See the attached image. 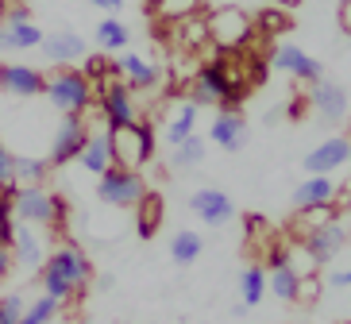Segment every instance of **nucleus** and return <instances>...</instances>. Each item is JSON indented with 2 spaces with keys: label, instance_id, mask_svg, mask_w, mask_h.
<instances>
[{
  "label": "nucleus",
  "instance_id": "obj_40",
  "mask_svg": "<svg viewBox=\"0 0 351 324\" xmlns=\"http://www.w3.org/2000/svg\"><path fill=\"white\" fill-rule=\"evenodd\" d=\"M317 297H320V278H317V274H301L298 301L301 305H317Z\"/></svg>",
  "mask_w": 351,
  "mask_h": 324
},
{
  "label": "nucleus",
  "instance_id": "obj_8",
  "mask_svg": "<svg viewBox=\"0 0 351 324\" xmlns=\"http://www.w3.org/2000/svg\"><path fill=\"white\" fill-rule=\"evenodd\" d=\"M232 82H243V77L228 70V62H224V58H217V62L201 66V70L193 73V82H189V101H193L197 108H205V105L220 108V101L228 97Z\"/></svg>",
  "mask_w": 351,
  "mask_h": 324
},
{
  "label": "nucleus",
  "instance_id": "obj_13",
  "mask_svg": "<svg viewBox=\"0 0 351 324\" xmlns=\"http://www.w3.org/2000/svg\"><path fill=\"white\" fill-rule=\"evenodd\" d=\"M348 247V228H343L340 220H328V224H320V228L305 232V243H301V251L309 255L313 266H324L332 262L336 255Z\"/></svg>",
  "mask_w": 351,
  "mask_h": 324
},
{
  "label": "nucleus",
  "instance_id": "obj_23",
  "mask_svg": "<svg viewBox=\"0 0 351 324\" xmlns=\"http://www.w3.org/2000/svg\"><path fill=\"white\" fill-rule=\"evenodd\" d=\"M77 162H82L89 174H97V178H101L104 170L116 166V162H112V143H108V127H104V132H89V139H85Z\"/></svg>",
  "mask_w": 351,
  "mask_h": 324
},
{
  "label": "nucleus",
  "instance_id": "obj_2",
  "mask_svg": "<svg viewBox=\"0 0 351 324\" xmlns=\"http://www.w3.org/2000/svg\"><path fill=\"white\" fill-rule=\"evenodd\" d=\"M208 20V42L220 47V51H251V42L258 39L255 32V16L236 4H224V8H213L205 16Z\"/></svg>",
  "mask_w": 351,
  "mask_h": 324
},
{
  "label": "nucleus",
  "instance_id": "obj_47",
  "mask_svg": "<svg viewBox=\"0 0 351 324\" xmlns=\"http://www.w3.org/2000/svg\"><path fill=\"white\" fill-rule=\"evenodd\" d=\"M12 51V39H8V27L0 23V54H8Z\"/></svg>",
  "mask_w": 351,
  "mask_h": 324
},
{
  "label": "nucleus",
  "instance_id": "obj_36",
  "mask_svg": "<svg viewBox=\"0 0 351 324\" xmlns=\"http://www.w3.org/2000/svg\"><path fill=\"white\" fill-rule=\"evenodd\" d=\"M16 240V209H12V193L0 189V247H12Z\"/></svg>",
  "mask_w": 351,
  "mask_h": 324
},
{
  "label": "nucleus",
  "instance_id": "obj_28",
  "mask_svg": "<svg viewBox=\"0 0 351 324\" xmlns=\"http://www.w3.org/2000/svg\"><path fill=\"white\" fill-rule=\"evenodd\" d=\"M298 286H301V274L298 266L289 262V266H274L267 274V290L278 297V301H298Z\"/></svg>",
  "mask_w": 351,
  "mask_h": 324
},
{
  "label": "nucleus",
  "instance_id": "obj_19",
  "mask_svg": "<svg viewBox=\"0 0 351 324\" xmlns=\"http://www.w3.org/2000/svg\"><path fill=\"white\" fill-rule=\"evenodd\" d=\"M208 139L220 151H243V143H247V120L239 112H217V120L208 124Z\"/></svg>",
  "mask_w": 351,
  "mask_h": 324
},
{
  "label": "nucleus",
  "instance_id": "obj_29",
  "mask_svg": "<svg viewBox=\"0 0 351 324\" xmlns=\"http://www.w3.org/2000/svg\"><path fill=\"white\" fill-rule=\"evenodd\" d=\"M205 151H208L205 139L189 136L186 143L170 147V166H174V170H193V166H201V162H205Z\"/></svg>",
  "mask_w": 351,
  "mask_h": 324
},
{
  "label": "nucleus",
  "instance_id": "obj_48",
  "mask_svg": "<svg viewBox=\"0 0 351 324\" xmlns=\"http://www.w3.org/2000/svg\"><path fill=\"white\" fill-rule=\"evenodd\" d=\"M274 8H282V12H293V8H301V0H270Z\"/></svg>",
  "mask_w": 351,
  "mask_h": 324
},
{
  "label": "nucleus",
  "instance_id": "obj_43",
  "mask_svg": "<svg viewBox=\"0 0 351 324\" xmlns=\"http://www.w3.org/2000/svg\"><path fill=\"white\" fill-rule=\"evenodd\" d=\"M12 271H16V259H12V247H0V282H8Z\"/></svg>",
  "mask_w": 351,
  "mask_h": 324
},
{
  "label": "nucleus",
  "instance_id": "obj_16",
  "mask_svg": "<svg viewBox=\"0 0 351 324\" xmlns=\"http://www.w3.org/2000/svg\"><path fill=\"white\" fill-rule=\"evenodd\" d=\"M43 85H47V73L35 70V66H23V62H4V77H0V89L12 97H39Z\"/></svg>",
  "mask_w": 351,
  "mask_h": 324
},
{
  "label": "nucleus",
  "instance_id": "obj_45",
  "mask_svg": "<svg viewBox=\"0 0 351 324\" xmlns=\"http://www.w3.org/2000/svg\"><path fill=\"white\" fill-rule=\"evenodd\" d=\"M332 286H336V290L351 286V266H343V271H336V274H332Z\"/></svg>",
  "mask_w": 351,
  "mask_h": 324
},
{
  "label": "nucleus",
  "instance_id": "obj_35",
  "mask_svg": "<svg viewBox=\"0 0 351 324\" xmlns=\"http://www.w3.org/2000/svg\"><path fill=\"white\" fill-rule=\"evenodd\" d=\"M255 32L258 35H282V32H289V12H282V8H263L255 16Z\"/></svg>",
  "mask_w": 351,
  "mask_h": 324
},
{
  "label": "nucleus",
  "instance_id": "obj_31",
  "mask_svg": "<svg viewBox=\"0 0 351 324\" xmlns=\"http://www.w3.org/2000/svg\"><path fill=\"white\" fill-rule=\"evenodd\" d=\"M267 297V271L263 266H247V271L239 274V305L251 309Z\"/></svg>",
  "mask_w": 351,
  "mask_h": 324
},
{
  "label": "nucleus",
  "instance_id": "obj_44",
  "mask_svg": "<svg viewBox=\"0 0 351 324\" xmlns=\"http://www.w3.org/2000/svg\"><path fill=\"white\" fill-rule=\"evenodd\" d=\"M85 4H93V8L108 12V16H116V12L124 8V0H85Z\"/></svg>",
  "mask_w": 351,
  "mask_h": 324
},
{
  "label": "nucleus",
  "instance_id": "obj_34",
  "mask_svg": "<svg viewBox=\"0 0 351 324\" xmlns=\"http://www.w3.org/2000/svg\"><path fill=\"white\" fill-rule=\"evenodd\" d=\"M58 309H62V305L54 301V297H47V293H43V297L27 301V309H23V321H20V324H51L54 316H58Z\"/></svg>",
  "mask_w": 351,
  "mask_h": 324
},
{
  "label": "nucleus",
  "instance_id": "obj_7",
  "mask_svg": "<svg viewBox=\"0 0 351 324\" xmlns=\"http://www.w3.org/2000/svg\"><path fill=\"white\" fill-rule=\"evenodd\" d=\"M97 197L112 209H135L139 201L147 197V182L139 170H124V166H112L104 170L101 182H97Z\"/></svg>",
  "mask_w": 351,
  "mask_h": 324
},
{
  "label": "nucleus",
  "instance_id": "obj_1",
  "mask_svg": "<svg viewBox=\"0 0 351 324\" xmlns=\"http://www.w3.org/2000/svg\"><path fill=\"white\" fill-rule=\"evenodd\" d=\"M12 209H16V224H27V228H62L66 224V201L47 186H16Z\"/></svg>",
  "mask_w": 351,
  "mask_h": 324
},
{
  "label": "nucleus",
  "instance_id": "obj_37",
  "mask_svg": "<svg viewBox=\"0 0 351 324\" xmlns=\"http://www.w3.org/2000/svg\"><path fill=\"white\" fill-rule=\"evenodd\" d=\"M23 309H27V301H23L20 293H4L0 297V324H20Z\"/></svg>",
  "mask_w": 351,
  "mask_h": 324
},
{
  "label": "nucleus",
  "instance_id": "obj_12",
  "mask_svg": "<svg viewBox=\"0 0 351 324\" xmlns=\"http://www.w3.org/2000/svg\"><path fill=\"white\" fill-rule=\"evenodd\" d=\"M189 212L201 224H208V228H224V224L236 220V201L228 197L220 186H201L189 193Z\"/></svg>",
  "mask_w": 351,
  "mask_h": 324
},
{
  "label": "nucleus",
  "instance_id": "obj_32",
  "mask_svg": "<svg viewBox=\"0 0 351 324\" xmlns=\"http://www.w3.org/2000/svg\"><path fill=\"white\" fill-rule=\"evenodd\" d=\"M51 174V162L39 155H16V186H43Z\"/></svg>",
  "mask_w": 351,
  "mask_h": 324
},
{
  "label": "nucleus",
  "instance_id": "obj_26",
  "mask_svg": "<svg viewBox=\"0 0 351 324\" xmlns=\"http://www.w3.org/2000/svg\"><path fill=\"white\" fill-rule=\"evenodd\" d=\"M97 47H101L104 54H124L128 42H132V32H128V23H120L116 16H104L101 23H97Z\"/></svg>",
  "mask_w": 351,
  "mask_h": 324
},
{
  "label": "nucleus",
  "instance_id": "obj_30",
  "mask_svg": "<svg viewBox=\"0 0 351 324\" xmlns=\"http://www.w3.org/2000/svg\"><path fill=\"white\" fill-rule=\"evenodd\" d=\"M174 39L186 47V51H201L208 47V20L205 16H189V20L174 23Z\"/></svg>",
  "mask_w": 351,
  "mask_h": 324
},
{
  "label": "nucleus",
  "instance_id": "obj_33",
  "mask_svg": "<svg viewBox=\"0 0 351 324\" xmlns=\"http://www.w3.org/2000/svg\"><path fill=\"white\" fill-rule=\"evenodd\" d=\"M267 73H270V62L263 58V54L243 51V58H239V77H243L247 89H258V85L267 82Z\"/></svg>",
  "mask_w": 351,
  "mask_h": 324
},
{
  "label": "nucleus",
  "instance_id": "obj_18",
  "mask_svg": "<svg viewBox=\"0 0 351 324\" xmlns=\"http://www.w3.org/2000/svg\"><path fill=\"white\" fill-rule=\"evenodd\" d=\"M39 51L51 58L54 70H62V66H73L77 58H85V39L77 32H51V35H43Z\"/></svg>",
  "mask_w": 351,
  "mask_h": 324
},
{
  "label": "nucleus",
  "instance_id": "obj_11",
  "mask_svg": "<svg viewBox=\"0 0 351 324\" xmlns=\"http://www.w3.org/2000/svg\"><path fill=\"white\" fill-rule=\"evenodd\" d=\"M89 120L85 116H62L58 120V127H54V139H51V155H47V162L51 166H66V162H73V158L82 155L85 139H89Z\"/></svg>",
  "mask_w": 351,
  "mask_h": 324
},
{
  "label": "nucleus",
  "instance_id": "obj_46",
  "mask_svg": "<svg viewBox=\"0 0 351 324\" xmlns=\"http://www.w3.org/2000/svg\"><path fill=\"white\" fill-rule=\"evenodd\" d=\"M340 27L351 35V0H343V4H340Z\"/></svg>",
  "mask_w": 351,
  "mask_h": 324
},
{
  "label": "nucleus",
  "instance_id": "obj_25",
  "mask_svg": "<svg viewBox=\"0 0 351 324\" xmlns=\"http://www.w3.org/2000/svg\"><path fill=\"white\" fill-rule=\"evenodd\" d=\"M147 8L162 23H182L189 16H201L205 12V0H147Z\"/></svg>",
  "mask_w": 351,
  "mask_h": 324
},
{
  "label": "nucleus",
  "instance_id": "obj_49",
  "mask_svg": "<svg viewBox=\"0 0 351 324\" xmlns=\"http://www.w3.org/2000/svg\"><path fill=\"white\" fill-rule=\"evenodd\" d=\"M0 77H4V62H0Z\"/></svg>",
  "mask_w": 351,
  "mask_h": 324
},
{
  "label": "nucleus",
  "instance_id": "obj_17",
  "mask_svg": "<svg viewBox=\"0 0 351 324\" xmlns=\"http://www.w3.org/2000/svg\"><path fill=\"white\" fill-rule=\"evenodd\" d=\"M309 108L320 116V120H328V124H336V120H343L348 116V93H343L340 85H332V82H317L309 85Z\"/></svg>",
  "mask_w": 351,
  "mask_h": 324
},
{
  "label": "nucleus",
  "instance_id": "obj_15",
  "mask_svg": "<svg viewBox=\"0 0 351 324\" xmlns=\"http://www.w3.org/2000/svg\"><path fill=\"white\" fill-rule=\"evenodd\" d=\"M340 201V182L336 178H324V174H305L293 189V205L298 212L305 209H320V205H336Z\"/></svg>",
  "mask_w": 351,
  "mask_h": 324
},
{
  "label": "nucleus",
  "instance_id": "obj_5",
  "mask_svg": "<svg viewBox=\"0 0 351 324\" xmlns=\"http://www.w3.org/2000/svg\"><path fill=\"white\" fill-rule=\"evenodd\" d=\"M97 105H101V120L108 132L116 127H132L139 124V105H135V93L128 89L120 77H108V82L97 85Z\"/></svg>",
  "mask_w": 351,
  "mask_h": 324
},
{
  "label": "nucleus",
  "instance_id": "obj_41",
  "mask_svg": "<svg viewBox=\"0 0 351 324\" xmlns=\"http://www.w3.org/2000/svg\"><path fill=\"white\" fill-rule=\"evenodd\" d=\"M267 262H270V271H274V266H289V262H293V251H289L286 243H270Z\"/></svg>",
  "mask_w": 351,
  "mask_h": 324
},
{
  "label": "nucleus",
  "instance_id": "obj_38",
  "mask_svg": "<svg viewBox=\"0 0 351 324\" xmlns=\"http://www.w3.org/2000/svg\"><path fill=\"white\" fill-rule=\"evenodd\" d=\"M328 220H336V205H320V209H305L298 216V224H301V232H313V228H320V224H328Z\"/></svg>",
  "mask_w": 351,
  "mask_h": 324
},
{
  "label": "nucleus",
  "instance_id": "obj_27",
  "mask_svg": "<svg viewBox=\"0 0 351 324\" xmlns=\"http://www.w3.org/2000/svg\"><path fill=\"white\" fill-rule=\"evenodd\" d=\"M201 251H205V236L193 232V228L178 232L174 243H170V259H174L178 266H193V262L201 259Z\"/></svg>",
  "mask_w": 351,
  "mask_h": 324
},
{
  "label": "nucleus",
  "instance_id": "obj_24",
  "mask_svg": "<svg viewBox=\"0 0 351 324\" xmlns=\"http://www.w3.org/2000/svg\"><path fill=\"white\" fill-rule=\"evenodd\" d=\"M162 216H166L162 197L147 189V197L135 205V236H139V240H151V236H158V228H162Z\"/></svg>",
  "mask_w": 351,
  "mask_h": 324
},
{
  "label": "nucleus",
  "instance_id": "obj_3",
  "mask_svg": "<svg viewBox=\"0 0 351 324\" xmlns=\"http://www.w3.org/2000/svg\"><path fill=\"white\" fill-rule=\"evenodd\" d=\"M43 97H47L62 116H85L89 105H93V82H89L77 66H62V70H54L51 77H47Z\"/></svg>",
  "mask_w": 351,
  "mask_h": 324
},
{
  "label": "nucleus",
  "instance_id": "obj_6",
  "mask_svg": "<svg viewBox=\"0 0 351 324\" xmlns=\"http://www.w3.org/2000/svg\"><path fill=\"white\" fill-rule=\"evenodd\" d=\"M43 274H54V278H62L77 297L85 293V286L93 282V262L89 255L77 247V243H62V247H54L43 262Z\"/></svg>",
  "mask_w": 351,
  "mask_h": 324
},
{
  "label": "nucleus",
  "instance_id": "obj_20",
  "mask_svg": "<svg viewBox=\"0 0 351 324\" xmlns=\"http://www.w3.org/2000/svg\"><path fill=\"white\" fill-rule=\"evenodd\" d=\"M47 243H43V236L35 228H27V224H16V240H12V259L23 262L27 271H43V262H47Z\"/></svg>",
  "mask_w": 351,
  "mask_h": 324
},
{
  "label": "nucleus",
  "instance_id": "obj_39",
  "mask_svg": "<svg viewBox=\"0 0 351 324\" xmlns=\"http://www.w3.org/2000/svg\"><path fill=\"white\" fill-rule=\"evenodd\" d=\"M0 189H4V193L16 189V155H12L4 143H0Z\"/></svg>",
  "mask_w": 351,
  "mask_h": 324
},
{
  "label": "nucleus",
  "instance_id": "obj_22",
  "mask_svg": "<svg viewBox=\"0 0 351 324\" xmlns=\"http://www.w3.org/2000/svg\"><path fill=\"white\" fill-rule=\"evenodd\" d=\"M4 27H8V39H12V51H32V47H43V27H35V20L27 16V8H12L8 20H4Z\"/></svg>",
  "mask_w": 351,
  "mask_h": 324
},
{
  "label": "nucleus",
  "instance_id": "obj_4",
  "mask_svg": "<svg viewBox=\"0 0 351 324\" xmlns=\"http://www.w3.org/2000/svg\"><path fill=\"white\" fill-rule=\"evenodd\" d=\"M155 124L139 116V124L132 127H116L108 132V143H112V162L124 170H139L143 162L155 158Z\"/></svg>",
  "mask_w": 351,
  "mask_h": 324
},
{
  "label": "nucleus",
  "instance_id": "obj_10",
  "mask_svg": "<svg viewBox=\"0 0 351 324\" xmlns=\"http://www.w3.org/2000/svg\"><path fill=\"white\" fill-rule=\"evenodd\" d=\"M305 174H324V178H336L343 166H351V136H328L313 147L309 155L301 158Z\"/></svg>",
  "mask_w": 351,
  "mask_h": 324
},
{
  "label": "nucleus",
  "instance_id": "obj_21",
  "mask_svg": "<svg viewBox=\"0 0 351 324\" xmlns=\"http://www.w3.org/2000/svg\"><path fill=\"white\" fill-rule=\"evenodd\" d=\"M162 136L170 147H178V143H186L189 136H197V105L193 101L170 105V112H166V120H162Z\"/></svg>",
  "mask_w": 351,
  "mask_h": 324
},
{
  "label": "nucleus",
  "instance_id": "obj_14",
  "mask_svg": "<svg viewBox=\"0 0 351 324\" xmlns=\"http://www.w3.org/2000/svg\"><path fill=\"white\" fill-rule=\"evenodd\" d=\"M112 70L120 73V82L128 85V89H155L158 82H162V70H158L155 58H147V54H135V51H124L112 58Z\"/></svg>",
  "mask_w": 351,
  "mask_h": 324
},
{
  "label": "nucleus",
  "instance_id": "obj_9",
  "mask_svg": "<svg viewBox=\"0 0 351 324\" xmlns=\"http://www.w3.org/2000/svg\"><path fill=\"white\" fill-rule=\"evenodd\" d=\"M267 62H270V70L289 73V77H293V82H301V85L324 82V66H320L313 54H305L301 47H293V42H282V47H274V51L267 54Z\"/></svg>",
  "mask_w": 351,
  "mask_h": 324
},
{
  "label": "nucleus",
  "instance_id": "obj_42",
  "mask_svg": "<svg viewBox=\"0 0 351 324\" xmlns=\"http://www.w3.org/2000/svg\"><path fill=\"white\" fill-rule=\"evenodd\" d=\"M305 112H309V101H305L301 93H293V97L286 101V116H289V120H301Z\"/></svg>",
  "mask_w": 351,
  "mask_h": 324
}]
</instances>
